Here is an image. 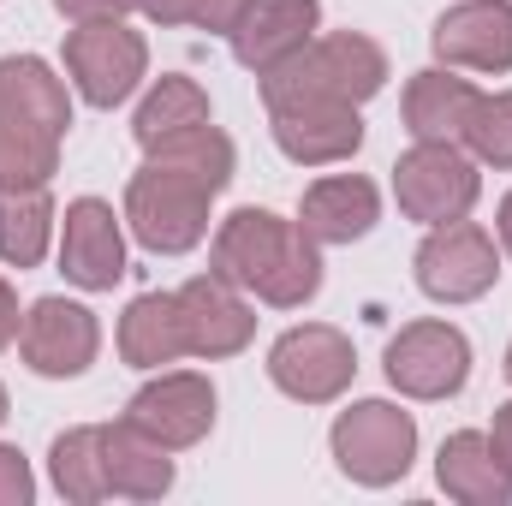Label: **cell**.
<instances>
[{
  "label": "cell",
  "instance_id": "obj_1",
  "mask_svg": "<svg viewBox=\"0 0 512 506\" xmlns=\"http://www.w3.org/2000/svg\"><path fill=\"white\" fill-rule=\"evenodd\" d=\"M209 268L274 310H304L322 292V245L298 221H280L268 209H233L215 227Z\"/></svg>",
  "mask_w": 512,
  "mask_h": 506
},
{
  "label": "cell",
  "instance_id": "obj_2",
  "mask_svg": "<svg viewBox=\"0 0 512 506\" xmlns=\"http://www.w3.org/2000/svg\"><path fill=\"white\" fill-rule=\"evenodd\" d=\"M382 84V42H370L364 30H334V36H310L292 60L262 72V108H280V102H352V108H364Z\"/></svg>",
  "mask_w": 512,
  "mask_h": 506
},
{
  "label": "cell",
  "instance_id": "obj_3",
  "mask_svg": "<svg viewBox=\"0 0 512 506\" xmlns=\"http://www.w3.org/2000/svg\"><path fill=\"white\" fill-rule=\"evenodd\" d=\"M215 197H221V191L203 185L197 173H185V167L149 155L126 185V227L143 251L185 256L209 239V203H215Z\"/></svg>",
  "mask_w": 512,
  "mask_h": 506
},
{
  "label": "cell",
  "instance_id": "obj_4",
  "mask_svg": "<svg viewBox=\"0 0 512 506\" xmlns=\"http://www.w3.org/2000/svg\"><path fill=\"white\" fill-rule=\"evenodd\" d=\"M328 447L340 477H352L358 489H393L417 459V417L393 399H358L334 417Z\"/></svg>",
  "mask_w": 512,
  "mask_h": 506
},
{
  "label": "cell",
  "instance_id": "obj_5",
  "mask_svg": "<svg viewBox=\"0 0 512 506\" xmlns=\"http://www.w3.org/2000/svg\"><path fill=\"white\" fill-rule=\"evenodd\" d=\"M393 197H399V215L417 227L465 221L483 197V173L465 143H411L393 161Z\"/></svg>",
  "mask_w": 512,
  "mask_h": 506
},
{
  "label": "cell",
  "instance_id": "obj_6",
  "mask_svg": "<svg viewBox=\"0 0 512 506\" xmlns=\"http://www.w3.org/2000/svg\"><path fill=\"white\" fill-rule=\"evenodd\" d=\"M149 72V48L126 18H90L66 30V78L90 108H120Z\"/></svg>",
  "mask_w": 512,
  "mask_h": 506
},
{
  "label": "cell",
  "instance_id": "obj_7",
  "mask_svg": "<svg viewBox=\"0 0 512 506\" xmlns=\"http://www.w3.org/2000/svg\"><path fill=\"white\" fill-rule=\"evenodd\" d=\"M358 376V352L334 322H298L268 346V381L298 405H334Z\"/></svg>",
  "mask_w": 512,
  "mask_h": 506
},
{
  "label": "cell",
  "instance_id": "obj_8",
  "mask_svg": "<svg viewBox=\"0 0 512 506\" xmlns=\"http://www.w3.org/2000/svg\"><path fill=\"white\" fill-rule=\"evenodd\" d=\"M501 280V245L489 227L465 221H441L429 227V239L417 245V286L435 304H471Z\"/></svg>",
  "mask_w": 512,
  "mask_h": 506
},
{
  "label": "cell",
  "instance_id": "obj_9",
  "mask_svg": "<svg viewBox=\"0 0 512 506\" xmlns=\"http://www.w3.org/2000/svg\"><path fill=\"white\" fill-rule=\"evenodd\" d=\"M387 381L405 393V399H453L465 381H471V340L453 328V322H405L393 340H387Z\"/></svg>",
  "mask_w": 512,
  "mask_h": 506
},
{
  "label": "cell",
  "instance_id": "obj_10",
  "mask_svg": "<svg viewBox=\"0 0 512 506\" xmlns=\"http://www.w3.org/2000/svg\"><path fill=\"white\" fill-rule=\"evenodd\" d=\"M18 352H24V364H30L36 376L72 381L96 364V352H102V322H96V310H84L78 298H60V292H54V298H36V304L24 310V322H18Z\"/></svg>",
  "mask_w": 512,
  "mask_h": 506
},
{
  "label": "cell",
  "instance_id": "obj_11",
  "mask_svg": "<svg viewBox=\"0 0 512 506\" xmlns=\"http://www.w3.org/2000/svg\"><path fill=\"white\" fill-rule=\"evenodd\" d=\"M126 417L149 441H161L167 453H185L215 429V381L197 376V370H161L155 381H143L131 393Z\"/></svg>",
  "mask_w": 512,
  "mask_h": 506
},
{
  "label": "cell",
  "instance_id": "obj_12",
  "mask_svg": "<svg viewBox=\"0 0 512 506\" xmlns=\"http://www.w3.org/2000/svg\"><path fill=\"white\" fill-rule=\"evenodd\" d=\"M60 274L78 292H114L126 280V227L114 215V203L102 197H78L60 215Z\"/></svg>",
  "mask_w": 512,
  "mask_h": 506
},
{
  "label": "cell",
  "instance_id": "obj_13",
  "mask_svg": "<svg viewBox=\"0 0 512 506\" xmlns=\"http://www.w3.org/2000/svg\"><path fill=\"white\" fill-rule=\"evenodd\" d=\"M435 66L453 72H512V0H459L429 30Z\"/></svg>",
  "mask_w": 512,
  "mask_h": 506
},
{
  "label": "cell",
  "instance_id": "obj_14",
  "mask_svg": "<svg viewBox=\"0 0 512 506\" xmlns=\"http://www.w3.org/2000/svg\"><path fill=\"white\" fill-rule=\"evenodd\" d=\"M179 316H185V340H191V358H239L256 334V310L251 298L227 280V274H197L179 286Z\"/></svg>",
  "mask_w": 512,
  "mask_h": 506
},
{
  "label": "cell",
  "instance_id": "obj_15",
  "mask_svg": "<svg viewBox=\"0 0 512 506\" xmlns=\"http://www.w3.org/2000/svg\"><path fill=\"white\" fill-rule=\"evenodd\" d=\"M268 131L298 167H334L364 149V114L352 102H280L268 108Z\"/></svg>",
  "mask_w": 512,
  "mask_h": 506
},
{
  "label": "cell",
  "instance_id": "obj_16",
  "mask_svg": "<svg viewBox=\"0 0 512 506\" xmlns=\"http://www.w3.org/2000/svg\"><path fill=\"white\" fill-rule=\"evenodd\" d=\"M0 131L66 143L72 96H66V84L54 78L48 60H36V54H6L0 60Z\"/></svg>",
  "mask_w": 512,
  "mask_h": 506
},
{
  "label": "cell",
  "instance_id": "obj_17",
  "mask_svg": "<svg viewBox=\"0 0 512 506\" xmlns=\"http://www.w3.org/2000/svg\"><path fill=\"white\" fill-rule=\"evenodd\" d=\"M316 24H322V0H245L227 42H233V60L262 78L280 60H292L316 36Z\"/></svg>",
  "mask_w": 512,
  "mask_h": 506
},
{
  "label": "cell",
  "instance_id": "obj_18",
  "mask_svg": "<svg viewBox=\"0 0 512 506\" xmlns=\"http://www.w3.org/2000/svg\"><path fill=\"white\" fill-rule=\"evenodd\" d=\"M382 221V191L364 179V173H328L304 191L298 203V227L316 239V245H352V239H370Z\"/></svg>",
  "mask_w": 512,
  "mask_h": 506
},
{
  "label": "cell",
  "instance_id": "obj_19",
  "mask_svg": "<svg viewBox=\"0 0 512 506\" xmlns=\"http://www.w3.org/2000/svg\"><path fill=\"white\" fill-rule=\"evenodd\" d=\"M435 483L459 506H512V465L483 429H459L435 453Z\"/></svg>",
  "mask_w": 512,
  "mask_h": 506
},
{
  "label": "cell",
  "instance_id": "obj_20",
  "mask_svg": "<svg viewBox=\"0 0 512 506\" xmlns=\"http://www.w3.org/2000/svg\"><path fill=\"white\" fill-rule=\"evenodd\" d=\"M102 471H108V495L120 501H161L173 489V453L149 441L131 417L102 423Z\"/></svg>",
  "mask_w": 512,
  "mask_h": 506
},
{
  "label": "cell",
  "instance_id": "obj_21",
  "mask_svg": "<svg viewBox=\"0 0 512 506\" xmlns=\"http://www.w3.org/2000/svg\"><path fill=\"white\" fill-rule=\"evenodd\" d=\"M471 102H477V84H471V78H459L453 66H423V72L405 84L399 114H405V131H411L417 143H459Z\"/></svg>",
  "mask_w": 512,
  "mask_h": 506
},
{
  "label": "cell",
  "instance_id": "obj_22",
  "mask_svg": "<svg viewBox=\"0 0 512 506\" xmlns=\"http://www.w3.org/2000/svg\"><path fill=\"white\" fill-rule=\"evenodd\" d=\"M120 358H126L131 370H161V364L191 358L179 292H143V298H131L126 316H120Z\"/></svg>",
  "mask_w": 512,
  "mask_h": 506
},
{
  "label": "cell",
  "instance_id": "obj_23",
  "mask_svg": "<svg viewBox=\"0 0 512 506\" xmlns=\"http://www.w3.org/2000/svg\"><path fill=\"white\" fill-rule=\"evenodd\" d=\"M48 477H54L60 501H72V506L108 501V471H102V423H78V429L54 435V447H48Z\"/></svg>",
  "mask_w": 512,
  "mask_h": 506
},
{
  "label": "cell",
  "instance_id": "obj_24",
  "mask_svg": "<svg viewBox=\"0 0 512 506\" xmlns=\"http://www.w3.org/2000/svg\"><path fill=\"white\" fill-rule=\"evenodd\" d=\"M54 197L48 185L36 191H0V262L6 268H36L54 239Z\"/></svg>",
  "mask_w": 512,
  "mask_h": 506
},
{
  "label": "cell",
  "instance_id": "obj_25",
  "mask_svg": "<svg viewBox=\"0 0 512 506\" xmlns=\"http://www.w3.org/2000/svg\"><path fill=\"white\" fill-rule=\"evenodd\" d=\"M203 120H209V90H203L197 78H185V72H167V78H155V90L137 102L131 137L149 149V143H161V137H173V131H185V126H203Z\"/></svg>",
  "mask_w": 512,
  "mask_h": 506
},
{
  "label": "cell",
  "instance_id": "obj_26",
  "mask_svg": "<svg viewBox=\"0 0 512 506\" xmlns=\"http://www.w3.org/2000/svg\"><path fill=\"white\" fill-rule=\"evenodd\" d=\"M143 155H155V161H173V167L197 173V179H203V185H215V191H227V185H233V167H239V149H233V137L215 126V120L173 131V137L149 143Z\"/></svg>",
  "mask_w": 512,
  "mask_h": 506
},
{
  "label": "cell",
  "instance_id": "obj_27",
  "mask_svg": "<svg viewBox=\"0 0 512 506\" xmlns=\"http://www.w3.org/2000/svg\"><path fill=\"white\" fill-rule=\"evenodd\" d=\"M459 143L471 149L477 167H501V173H512V90H495V96L477 90Z\"/></svg>",
  "mask_w": 512,
  "mask_h": 506
},
{
  "label": "cell",
  "instance_id": "obj_28",
  "mask_svg": "<svg viewBox=\"0 0 512 506\" xmlns=\"http://www.w3.org/2000/svg\"><path fill=\"white\" fill-rule=\"evenodd\" d=\"M60 173V143L0 131V191H36Z\"/></svg>",
  "mask_w": 512,
  "mask_h": 506
},
{
  "label": "cell",
  "instance_id": "obj_29",
  "mask_svg": "<svg viewBox=\"0 0 512 506\" xmlns=\"http://www.w3.org/2000/svg\"><path fill=\"white\" fill-rule=\"evenodd\" d=\"M36 501V477H30V459L18 447H0V506H30Z\"/></svg>",
  "mask_w": 512,
  "mask_h": 506
},
{
  "label": "cell",
  "instance_id": "obj_30",
  "mask_svg": "<svg viewBox=\"0 0 512 506\" xmlns=\"http://www.w3.org/2000/svg\"><path fill=\"white\" fill-rule=\"evenodd\" d=\"M245 0H185V24L191 30H209V36H227L239 24Z\"/></svg>",
  "mask_w": 512,
  "mask_h": 506
},
{
  "label": "cell",
  "instance_id": "obj_31",
  "mask_svg": "<svg viewBox=\"0 0 512 506\" xmlns=\"http://www.w3.org/2000/svg\"><path fill=\"white\" fill-rule=\"evenodd\" d=\"M54 12L72 24H90V18H126L137 12V0H54Z\"/></svg>",
  "mask_w": 512,
  "mask_h": 506
},
{
  "label": "cell",
  "instance_id": "obj_32",
  "mask_svg": "<svg viewBox=\"0 0 512 506\" xmlns=\"http://www.w3.org/2000/svg\"><path fill=\"white\" fill-rule=\"evenodd\" d=\"M18 322H24L18 316V292H12V280H0V352L18 340Z\"/></svg>",
  "mask_w": 512,
  "mask_h": 506
},
{
  "label": "cell",
  "instance_id": "obj_33",
  "mask_svg": "<svg viewBox=\"0 0 512 506\" xmlns=\"http://www.w3.org/2000/svg\"><path fill=\"white\" fill-rule=\"evenodd\" d=\"M137 12L149 24H185V0H137Z\"/></svg>",
  "mask_w": 512,
  "mask_h": 506
},
{
  "label": "cell",
  "instance_id": "obj_34",
  "mask_svg": "<svg viewBox=\"0 0 512 506\" xmlns=\"http://www.w3.org/2000/svg\"><path fill=\"white\" fill-rule=\"evenodd\" d=\"M489 441L501 447V459L512 465V399L507 405H495V429H489Z\"/></svg>",
  "mask_w": 512,
  "mask_h": 506
},
{
  "label": "cell",
  "instance_id": "obj_35",
  "mask_svg": "<svg viewBox=\"0 0 512 506\" xmlns=\"http://www.w3.org/2000/svg\"><path fill=\"white\" fill-rule=\"evenodd\" d=\"M495 239H501V251L512 256V191L501 197V215H495Z\"/></svg>",
  "mask_w": 512,
  "mask_h": 506
},
{
  "label": "cell",
  "instance_id": "obj_36",
  "mask_svg": "<svg viewBox=\"0 0 512 506\" xmlns=\"http://www.w3.org/2000/svg\"><path fill=\"white\" fill-rule=\"evenodd\" d=\"M0 423H6V387H0Z\"/></svg>",
  "mask_w": 512,
  "mask_h": 506
},
{
  "label": "cell",
  "instance_id": "obj_37",
  "mask_svg": "<svg viewBox=\"0 0 512 506\" xmlns=\"http://www.w3.org/2000/svg\"><path fill=\"white\" fill-rule=\"evenodd\" d=\"M501 370H507V381H512V346H507V364H501Z\"/></svg>",
  "mask_w": 512,
  "mask_h": 506
}]
</instances>
